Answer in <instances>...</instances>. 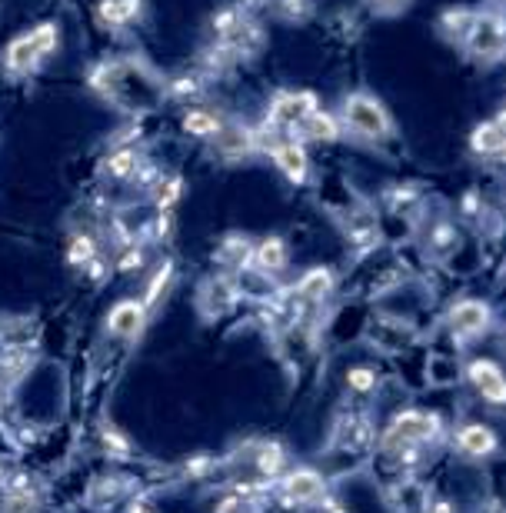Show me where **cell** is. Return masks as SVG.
<instances>
[{
    "label": "cell",
    "instance_id": "cell-1",
    "mask_svg": "<svg viewBox=\"0 0 506 513\" xmlns=\"http://www.w3.org/2000/svg\"><path fill=\"white\" fill-rule=\"evenodd\" d=\"M340 127L360 143H386L396 133L394 117L374 94H347L340 104Z\"/></svg>",
    "mask_w": 506,
    "mask_h": 513
},
{
    "label": "cell",
    "instance_id": "cell-2",
    "mask_svg": "<svg viewBox=\"0 0 506 513\" xmlns=\"http://www.w3.org/2000/svg\"><path fill=\"white\" fill-rule=\"evenodd\" d=\"M320 110V97L313 90H280L273 94L267 114H263V124L257 127L267 137H293L297 141V131L307 124V117Z\"/></svg>",
    "mask_w": 506,
    "mask_h": 513
},
{
    "label": "cell",
    "instance_id": "cell-3",
    "mask_svg": "<svg viewBox=\"0 0 506 513\" xmlns=\"http://www.w3.org/2000/svg\"><path fill=\"white\" fill-rule=\"evenodd\" d=\"M459 47L467 50L469 60L480 67H493L500 64L503 58V47H506V37H503V17H500L497 10H477V17L469 24L467 37Z\"/></svg>",
    "mask_w": 506,
    "mask_h": 513
},
{
    "label": "cell",
    "instance_id": "cell-4",
    "mask_svg": "<svg viewBox=\"0 0 506 513\" xmlns=\"http://www.w3.org/2000/svg\"><path fill=\"white\" fill-rule=\"evenodd\" d=\"M440 434V417L433 410H404L390 420V427L384 434V450H400V447H423L437 440Z\"/></svg>",
    "mask_w": 506,
    "mask_h": 513
},
{
    "label": "cell",
    "instance_id": "cell-5",
    "mask_svg": "<svg viewBox=\"0 0 506 513\" xmlns=\"http://www.w3.org/2000/svg\"><path fill=\"white\" fill-rule=\"evenodd\" d=\"M257 143H260L263 153H270L273 163L280 167V173L290 183H307L310 177V153L307 143L293 141V137H267V133L257 131Z\"/></svg>",
    "mask_w": 506,
    "mask_h": 513
},
{
    "label": "cell",
    "instance_id": "cell-6",
    "mask_svg": "<svg viewBox=\"0 0 506 513\" xmlns=\"http://www.w3.org/2000/svg\"><path fill=\"white\" fill-rule=\"evenodd\" d=\"M210 153L224 163H240L250 161L253 153H260V143H257V127L247 124H230L227 120L220 131L210 137Z\"/></svg>",
    "mask_w": 506,
    "mask_h": 513
},
{
    "label": "cell",
    "instance_id": "cell-7",
    "mask_svg": "<svg viewBox=\"0 0 506 513\" xmlns=\"http://www.w3.org/2000/svg\"><path fill=\"white\" fill-rule=\"evenodd\" d=\"M490 323H493V310H490L487 300H457L450 307V314H447V327H450L453 337L459 340H477L483 333L490 330Z\"/></svg>",
    "mask_w": 506,
    "mask_h": 513
},
{
    "label": "cell",
    "instance_id": "cell-8",
    "mask_svg": "<svg viewBox=\"0 0 506 513\" xmlns=\"http://www.w3.org/2000/svg\"><path fill=\"white\" fill-rule=\"evenodd\" d=\"M240 300V284H237L230 274H216V277H206L204 284H200V297H197V307L204 310L206 320H216V317L230 314Z\"/></svg>",
    "mask_w": 506,
    "mask_h": 513
},
{
    "label": "cell",
    "instance_id": "cell-9",
    "mask_svg": "<svg viewBox=\"0 0 506 513\" xmlns=\"http://www.w3.org/2000/svg\"><path fill=\"white\" fill-rule=\"evenodd\" d=\"M280 494L287 504H320V497L327 494V480L323 474H317L313 466H297V470H287L280 480Z\"/></svg>",
    "mask_w": 506,
    "mask_h": 513
},
{
    "label": "cell",
    "instance_id": "cell-10",
    "mask_svg": "<svg viewBox=\"0 0 506 513\" xmlns=\"http://www.w3.org/2000/svg\"><path fill=\"white\" fill-rule=\"evenodd\" d=\"M147 320H151V310L143 307V300L137 297H127V300H121V304H113L111 317H107V330H111V337H117V340H137L143 333V327H147Z\"/></svg>",
    "mask_w": 506,
    "mask_h": 513
},
{
    "label": "cell",
    "instance_id": "cell-11",
    "mask_svg": "<svg viewBox=\"0 0 506 513\" xmlns=\"http://www.w3.org/2000/svg\"><path fill=\"white\" fill-rule=\"evenodd\" d=\"M467 377L487 403L500 407V403L506 400V381H503V371H500L497 361H490V357H477V361H469Z\"/></svg>",
    "mask_w": 506,
    "mask_h": 513
},
{
    "label": "cell",
    "instance_id": "cell-12",
    "mask_svg": "<svg viewBox=\"0 0 506 513\" xmlns=\"http://www.w3.org/2000/svg\"><path fill=\"white\" fill-rule=\"evenodd\" d=\"M453 447H457L459 456H467V460H487V456H493L500 450V440L487 424H467V427L457 430Z\"/></svg>",
    "mask_w": 506,
    "mask_h": 513
},
{
    "label": "cell",
    "instance_id": "cell-13",
    "mask_svg": "<svg viewBox=\"0 0 506 513\" xmlns=\"http://www.w3.org/2000/svg\"><path fill=\"white\" fill-rule=\"evenodd\" d=\"M287 264H290V247H287V240L283 237L253 240L250 270H257L260 277H277V274L287 270Z\"/></svg>",
    "mask_w": 506,
    "mask_h": 513
},
{
    "label": "cell",
    "instance_id": "cell-14",
    "mask_svg": "<svg viewBox=\"0 0 506 513\" xmlns=\"http://www.w3.org/2000/svg\"><path fill=\"white\" fill-rule=\"evenodd\" d=\"M333 290H337V274L330 267H310V270L300 274V280L293 284L290 294L297 300H303V304H323Z\"/></svg>",
    "mask_w": 506,
    "mask_h": 513
},
{
    "label": "cell",
    "instance_id": "cell-15",
    "mask_svg": "<svg viewBox=\"0 0 506 513\" xmlns=\"http://www.w3.org/2000/svg\"><path fill=\"white\" fill-rule=\"evenodd\" d=\"M469 151L477 153L480 161H500L506 151V131L503 120L493 117V120H480L469 133Z\"/></svg>",
    "mask_w": 506,
    "mask_h": 513
},
{
    "label": "cell",
    "instance_id": "cell-16",
    "mask_svg": "<svg viewBox=\"0 0 506 513\" xmlns=\"http://www.w3.org/2000/svg\"><path fill=\"white\" fill-rule=\"evenodd\" d=\"M40 67L44 64H40L37 54H34V44H30L27 30L17 34V37L4 47V70H7L10 77H30V74H37Z\"/></svg>",
    "mask_w": 506,
    "mask_h": 513
},
{
    "label": "cell",
    "instance_id": "cell-17",
    "mask_svg": "<svg viewBox=\"0 0 506 513\" xmlns=\"http://www.w3.org/2000/svg\"><path fill=\"white\" fill-rule=\"evenodd\" d=\"M343 137V127H340V117L330 114V110H313L307 117V124L297 131V141L300 143H337Z\"/></svg>",
    "mask_w": 506,
    "mask_h": 513
},
{
    "label": "cell",
    "instance_id": "cell-18",
    "mask_svg": "<svg viewBox=\"0 0 506 513\" xmlns=\"http://www.w3.org/2000/svg\"><path fill=\"white\" fill-rule=\"evenodd\" d=\"M141 17H143V0H100L97 4V20L111 30L131 27Z\"/></svg>",
    "mask_w": 506,
    "mask_h": 513
},
{
    "label": "cell",
    "instance_id": "cell-19",
    "mask_svg": "<svg viewBox=\"0 0 506 513\" xmlns=\"http://www.w3.org/2000/svg\"><path fill=\"white\" fill-rule=\"evenodd\" d=\"M206 90V77L200 70H180L167 80L163 87V97L170 104H197Z\"/></svg>",
    "mask_w": 506,
    "mask_h": 513
},
{
    "label": "cell",
    "instance_id": "cell-20",
    "mask_svg": "<svg viewBox=\"0 0 506 513\" xmlns=\"http://www.w3.org/2000/svg\"><path fill=\"white\" fill-rule=\"evenodd\" d=\"M263 40H267V34H263V24L257 17H250V14H244V20L237 24V30L227 37V44L234 47V54L240 60H250L253 54H260L263 50Z\"/></svg>",
    "mask_w": 506,
    "mask_h": 513
},
{
    "label": "cell",
    "instance_id": "cell-21",
    "mask_svg": "<svg viewBox=\"0 0 506 513\" xmlns=\"http://www.w3.org/2000/svg\"><path fill=\"white\" fill-rule=\"evenodd\" d=\"M141 161H143L141 147H113L107 153V161H103V177L111 183H127Z\"/></svg>",
    "mask_w": 506,
    "mask_h": 513
},
{
    "label": "cell",
    "instance_id": "cell-22",
    "mask_svg": "<svg viewBox=\"0 0 506 513\" xmlns=\"http://www.w3.org/2000/svg\"><path fill=\"white\" fill-rule=\"evenodd\" d=\"M224 124H227L224 114H220V110H210V107H190L187 114H184V120H180L184 133L197 137V141H210Z\"/></svg>",
    "mask_w": 506,
    "mask_h": 513
},
{
    "label": "cell",
    "instance_id": "cell-23",
    "mask_svg": "<svg viewBox=\"0 0 506 513\" xmlns=\"http://www.w3.org/2000/svg\"><path fill=\"white\" fill-rule=\"evenodd\" d=\"M237 64H240V58H237L227 40H210L204 54H200V74L204 77H220L227 70H234Z\"/></svg>",
    "mask_w": 506,
    "mask_h": 513
},
{
    "label": "cell",
    "instance_id": "cell-24",
    "mask_svg": "<svg viewBox=\"0 0 506 513\" xmlns=\"http://www.w3.org/2000/svg\"><path fill=\"white\" fill-rule=\"evenodd\" d=\"M253 470H257V476H267V480H273V476H280L283 470H287V450H283V444H277V440H263V444H257V450H253Z\"/></svg>",
    "mask_w": 506,
    "mask_h": 513
},
{
    "label": "cell",
    "instance_id": "cell-25",
    "mask_svg": "<svg viewBox=\"0 0 506 513\" xmlns=\"http://www.w3.org/2000/svg\"><path fill=\"white\" fill-rule=\"evenodd\" d=\"M216 260L224 267H230V270H250V260H253V240L244 237V234H230V237H224V244L216 247Z\"/></svg>",
    "mask_w": 506,
    "mask_h": 513
},
{
    "label": "cell",
    "instance_id": "cell-26",
    "mask_svg": "<svg viewBox=\"0 0 506 513\" xmlns=\"http://www.w3.org/2000/svg\"><path fill=\"white\" fill-rule=\"evenodd\" d=\"M473 17H477V10L457 4V7L440 10V17H437V30H440V34L450 40V44H463V37H467V30H469V24H473Z\"/></svg>",
    "mask_w": 506,
    "mask_h": 513
},
{
    "label": "cell",
    "instance_id": "cell-27",
    "mask_svg": "<svg viewBox=\"0 0 506 513\" xmlns=\"http://www.w3.org/2000/svg\"><path fill=\"white\" fill-rule=\"evenodd\" d=\"M337 440H340V447H347V450H366L374 444V427H370L366 417H347V420H340Z\"/></svg>",
    "mask_w": 506,
    "mask_h": 513
},
{
    "label": "cell",
    "instance_id": "cell-28",
    "mask_svg": "<svg viewBox=\"0 0 506 513\" xmlns=\"http://www.w3.org/2000/svg\"><path fill=\"white\" fill-rule=\"evenodd\" d=\"M30 371V351L27 343H14L7 351L0 353V387H7V383L20 381L24 373Z\"/></svg>",
    "mask_w": 506,
    "mask_h": 513
},
{
    "label": "cell",
    "instance_id": "cell-29",
    "mask_svg": "<svg viewBox=\"0 0 506 513\" xmlns=\"http://www.w3.org/2000/svg\"><path fill=\"white\" fill-rule=\"evenodd\" d=\"M347 237H350V244H356V247H370V244H376L374 210H366V207L350 210L347 214Z\"/></svg>",
    "mask_w": 506,
    "mask_h": 513
},
{
    "label": "cell",
    "instance_id": "cell-30",
    "mask_svg": "<svg viewBox=\"0 0 506 513\" xmlns=\"http://www.w3.org/2000/svg\"><path fill=\"white\" fill-rule=\"evenodd\" d=\"M459 244V230L453 220H433L427 230V250L437 256H450Z\"/></svg>",
    "mask_w": 506,
    "mask_h": 513
},
{
    "label": "cell",
    "instance_id": "cell-31",
    "mask_svg": "<svg viewBox=\"0 0 506 513\" xmlns=\"http://www.w3.org/2000/svg\"><path fill=\"white\" fill-rule=\"evenodd\" d=\"M97 256H100V247H97V240L87 230L70 234V240H67V264L77 267V270H87Z\"/></svg>",
    "mask_w": 506,
    "mask_h": 513
},
{
    "label": "cell",
    "instance_id": "cell-32",
    "mask_svg": "<svg viewBox=\"0 0 506 513\" xmlns=\"http://www.w3.org/2000/svg\"><path fill=\"white\" fill-rule=\"evenodd\" d=\"M153 207H157V214H174V207L180 204V197H184V177H177V173H167L163 181L153 187Z\"/></svg>",
    "mask_w": 506,
    "mask_h": 513
},
{
    "label": "cell",
    "instance_id": "cell-33",
    "mask_svg": "<svg viewBox=\"0 0 506 513\" xmlns=\"http://www.w3.org/2000/svg\"><path fill=\"white\" fill-rule=\"evenodd\" d=\"M170 284H174V260H160V267L153 270V277L147 280V290H143V307L147 310H153V307L160 304V297L167 294Z\"/></svg>",
    "mask_w": 506,
    "mask_h": 513
},
{
    "label": "cell",
    "instance_id": "cell-34",
    "mask_svg": "<svg viewBox=\"0 0 506 513\" xmlns=\"http://www.w3.org/2000/svg\"><path fill=\"white\" fill-rule=\"evenodd\" d=\"M100 444H103V454L113 456V460H131L133 456L131 437H127L123 430L113 427V424H103L100 427Z\"/></svg>",
    "mask_w": 506,
    "mask_h": 513
},
{
    "label": "cell",
    "instance_id": "cell-35",
    "mask_svg": "<svg viewBox=\"0 0 506 513\" xmlns=\"http://www.w3.org/2000/svg\"><path fill=\"white\" fill-rule=\"evenodd\" d=\"M247 10L244 7H234V4H227V7L214 10L210 14V34H214V40H227L230 34L237 30V24L244 20Z\"/></svg>",
    "mask_w": 506,
    "mask_h": 513
},
{
    "label": "cell",
    "instance_id": "cell-36",
    "mask_svg": "<svg viewBox=\"0 0 506 513\" xmlns=\"http://www.w3.org/2000/svg\"><path fill=\"white\" fill-rule=\"evenodd\" d=\"M143 267H147V244L137 237V240H131L127 247H121V254H117V270H121V274H137Z\"/></svg>",
    "mask_w": 506,
    "mask_h": 513
},
{
    "label": "cell",
    "instance_id": "cell-37",
    "mask_svg": "<svg viewBox=\"0 0 506 513\" xmlns=\"http://www.w3.org/2000/svg\"><path fill=\"white\" fill-rule=\"evenodd\" d=\"M163 177H167V173L160 171L157 163L153 161H147V157H143L141 163H137V171H133V177L127 183H131L133 191H141V194H153V187H157L160 181H163Z\"/></svg>",
    "mask_w": 506,
    "mask_h": 513
},
{
    "label": "cell",
    "instance_id": "cell-38",
    "mask_svg": "<svg viewBox=\"0 0 506 513\" xmlns=\"http://www.w3.org/2000/svg\"><path fill=\"white\" fill-rule=\"evenodd\" d=\"M273 10H277V17L290 20V24H303L313 14V4L310 0H277Z\"/></svg>",
    "mask_w": 506,
    "mask_h": 513
},
{
    "label": "cell",
    "instance_id": "cell-39",
    "mask_svg": "<svg viewBox=\"0 0 506 513\" xmlns=\"http://www.w3.org/2000/svg\"><path fill=\"white\" fill-rule=\"evenodd\" d=\"M147 234H141V240L147 244V240H153V244H163V240L174 237V214H157V217L147 224Z\"/></svg>",
    "mask_w": 506,
    "mask_h": 513
},
{
    "label": "cell",
    "instance_id": "cell-40",
    "mask_svg": "<svg viewBox=\"0 0 506 513\" xmlns=\"http://www.w3.org/2000/svg\"><path fill=\"white\" fill-rule=\"evenodd\" d=\"M384 204H390V210H406L413 207V204H420V191L416 187H390V191L384 194Z\"/></svg>",
    "mask_w": 506,
    "mask_h": 513
},
{
    "label": "cell",
    "instance_id": "cell-41",
    "mask_svg": "<svg viewBox=\"0 0 506 513\" xmlns=\"http://www.w3.org/2000/svg\"><path fill=\"white\" fill-rule=\"evenodd\" d=\"M347 387L353 393H370L376 387V373L366 371V367H353V371H347Z\"/></svg>",
    "mask_w": 506,
    "mask_h": 513
},
{
    "label": "cell",
    "instance_id": "cell-42",
    "mask_svg": "<svg viewBox=\"0 0 506 513\" xmlns=\"http://www.w3.org/2000/svg\"><path fill=\"white\" fill-rule=\"evenodd\" d=\"M364 4L374 10L376 17H400V14L410 7L413 0H364Z\"/></svg>",
    "mask_w": 506,
    "mask_h": 513
},
{
    "label": "cell",
    "instance_id": "cell-43",
    "mask_svg": "<svg viewBox=\"0 0 506 513\" xmlns=\"http://www.w3.org/2000/svg\"><path fill=\"white\" fill-rule=\"evenodd\" d=\"M121 487H123V480L121 476H103L100 484L94 487V500L97 504H113V500H117V497H121Z\"/></svg>",
    "mask_w": 506,
    "mask_h": 513
},
{
    "label": "cell",
    "instance_id": "cell-44",
    "mask_svg": "<svg viewBox=\"0 0 506 513\" xmlns=\"http://www.w3.org/2000/svg\"><path fill=\"white\" fill-rule=\"evenodd\" d=\"M459 214H463L469 224H477V220L483 217V197H480L477 191H467L459 197Z\"/></svg>",
    "mask_w": 506,
    "mask_h": 513
},
{
    "label": "cell",
    "instance_id": "cell-45",
    "mask_svg": "<svg viewBox=\"0 0 506 513\" xmlns=\"http://www.w3.org/2000/svg\"><path fill=\"white\" fill-rule=\"evenodd\" d=\"M216 466V460L214 456H206V454H200V456H190L187 464H184V476H190V480H197V476H206L210 470Z\"/></svg>",
    "mask_w": 506,
    "mask_h": 513
},
{
    "label": "cell",
    "instance_id": "cell-46",
    "mask_svg": "<svg viewBox=\"0 0 506 513\" xmlns=\"http://www.w3.org/2000/svg\"><path fill=\"white\" fill-rule=\"evenodd\" d=\"M320 507H323V513H347V510H343V507L337 504V500H330L327 494L320 497Z\"/></svg>",
    "mask_w": 506,
    "mask_h": 513
},
{
    "label": "cell",
    "instance_id": "cell-47",
    "mask_svg": "<svg viewBox=\"0 0 506 513\" xmlns=\"http://www.w3.org/2000/svg\"><path fill=\"white\" fill-rule=\"evenodd\" d=\"M123 513H153V510H151V507H147V504H143V500H131V504H127V510H123Z\"/></svg>",
    "mask_w": 506,
    "mask_h": 513
},
{
    "label": "cell",
    "instance_id": "cell-48",
    "mask_svg": "<svg viewBox=\"0 0 506 513\" xmlns=\"http://www.w3.org/2000/svg\"><path fill=\"white\" fill-rule=\"evenodd\" d=\"M430 513H457V507L450 504V500H437V504H433V510Z\"/></svg>",
    "mask_w": 506,
    "mask_h": 513
},
{
    "label": "cell",
    "instance_id": "cell-49",
    "mask_svg": "<svg viewBox=\"0 0 506 513\" xmlns=\"http://www.w3.org/2000/svg\"><path fill=\"white\" fill-rule=\"evenodd\" d=\"M4 476H7V466H4V460H0V484H4Z\"/></svg>",
    "mask_w": 506,
    "mask_h": 513
}]
</instances>
